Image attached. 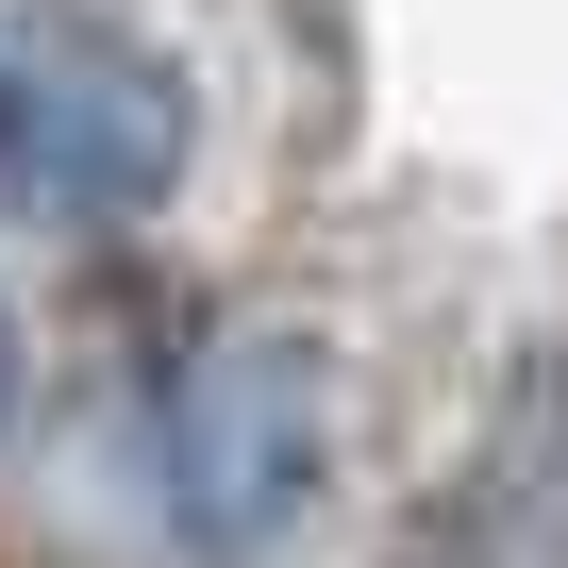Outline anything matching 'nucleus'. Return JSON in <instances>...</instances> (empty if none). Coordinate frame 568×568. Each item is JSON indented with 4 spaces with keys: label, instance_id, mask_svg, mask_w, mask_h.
Segmentation results:
<instances>
[{
    "label": "nucleus",
    "instance_id": "nucleus-2",
    "mask_svg": "<svg viewBox=\"0 0 568 568\" xmlns=\"http://www.w3.org/2000/svg\"><path fill=\"white\" fill-rule=\"evenodd\" d=\"M318 468H335V368L318 335L284 318H234L168 368L151 402V485H168V535L184 568H267L284 535L318 518Z\"/></svg>",
    "mask_w": 568,
    "mask_h": 568
},
{
    "label": "nucleus",
    "instance_id": "nucleus-1",
    "mask_svg": "<svg viewBox=\"0 0 568 568\" xmlns=\"http://www.w3.org/2000/svg\"><path fill=\"white\" fill-rule=\"evenodd\" d=\"M201 101L184 68L101 18V0H0V217L34 234H118L184 184Z\"/></svg>",
    "mask_w": 568,
    "mask_h": 568
},
{
    "label": "nucleus",
    "instance_id": "nucleus-3",
    "mask_svg": "<svg viewBox=\"0 0 568 568\" xmlns=\"http://www.w3.org/2000/svg\"><path fill=\"white\" fill-rule=\"evenodd\" d=\"M18 402H34V335H18V302H0V435H18Z\"/></svg>",
    "mask_w": 568,
    "mask_h": 568
}]
</instances>
